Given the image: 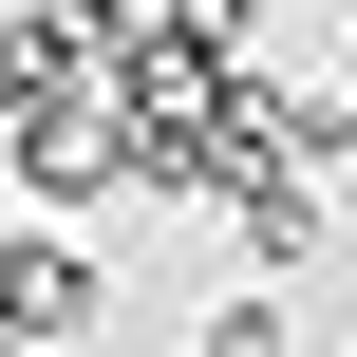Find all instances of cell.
Wrapping results in <instances>:
<instances>
[{
	"mask_svg": "<svg viewBox=\"0 0 357 357\" xmlns=\"http://www.w3.org/2000/svg\"><path fill=\"white\" fill-rule=\"evenodd\" d=\"M245 169L339 188V169H357V94H339V75H264V94H245ZM245 169H226V188H245Z\"/></svg>",
	"mask_w": 357,
	"mask_h": 357,
	"instance_id": "3957f363",
	"label": "cell"
},
{
	"mask_svg": "<svg viewBox=\"0 0 357 357\" xmlns=\"http://www.w3.org/2000/svg\"><path fill=\"white\" fill-rule=\"evenodd\" d=\"M339 94H357V38H339Z\"/></svg>",
	"mask_w": 357,
	"mask_h": 357,
	"instance_id": "52a82bcc",
	"label": "cell"
},
{
	"mask_svg": "<svg viewBox=\"0 0 357 357\" xmlns=\"http://www.w3.org/2000/svg\"><path fill=\"white\" fill-rule=\"evenodd\" d=\"M151 38H188L207 75H264V0H151Z\"/></svg>",
	"mask_w": 357,
	"mask_h": 357,
	"instance_id": "5b68a950",
	"label": "cell"
},
{
	"mask_svg": "<svg viewBox=\"0 0 357 357\" xmlns=\"http://www.w3.org/2000/svg\"><path fill=\"white\" fill-rule=\"evenodd\" d=\"M132 38H151V0H0V151L56 132V113H113Z\"/></svg>",
	"mask_w": 357,
	"mask_h": 357,
	"instance_id": "6da1fadb",
	"label": "cell"
},
{
	"mask_svg": "<svg viewBox=\"0 0 357 357\" xmlns=\"http://www.w3.org/2000/svg\"><path fill=\"white\" fill-rule=\"evenodd\" d=\"M320 226H339V207H320V188H282V169H245V188H226V245H245V282H301V264H320Z\"/></svg>",
	"mask_w": 357,
	"mask_h": 357,
	"instance_id": "277c9868",
	"label": "cell"
},
{
	"mask_svg": "<svg viewBox=\"0 0 357 357\" xmlns=\"http://www.w3.org/2000/svg\"><path fill=\"white\" fill-rule=\"evenodd\" d=\"M0 339H19V357H94V339H113L94 226H0Z\"/></svg>",
	"mask_w": 357,
	"mask_h": 357,
	"instance_id": "7a4b0ae2",
	"label": "cell"
},
{
	"mask_svg": "<svg viewBox=\"0 0 357 357\" xmlns=\"http://www.w3.org/2000/svg\"><path fill=\"white\" fill-rule=\"evenodd\" d=\"M188 357H301V320H282V282H226V301H207V339Z\"/></svg>",
	"mask_w": 357,
	"mask_h": 357,
	"instance_id": "8992f818",
	"label": "cell"
}]
</instances>
